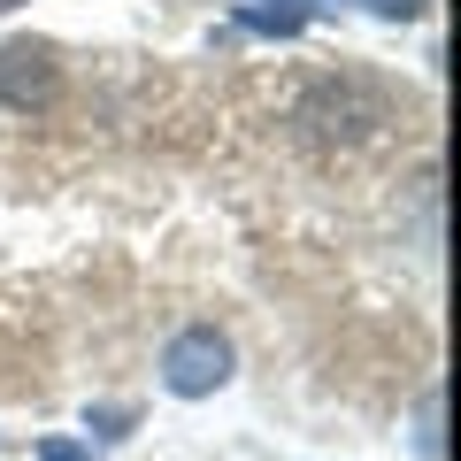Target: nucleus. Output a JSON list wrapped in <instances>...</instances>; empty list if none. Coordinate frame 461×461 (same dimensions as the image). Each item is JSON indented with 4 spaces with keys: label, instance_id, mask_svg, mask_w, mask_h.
Returning a JSON list of instances; mask_svg holds the SVG:
<instances>
[{
    "label": "nucleus",
    "instance_id": "nucleus-5",
    "mask_svg": "<svg viewBox=\"0 0 461 461\" xmlns=\"http://www.w3.org/2000/svg\"><path fill=\"white\" fill-rule=\"evenodd\" d=\"M438 408H446V400L438 393H423V408H415V454H430V461H438Z\"/></svg>",
    "mask_w": 461,
    "mask_h": 461
},
{
    "label": "nucleus",
    "instance_id": "nucleus-9",
    "mask_svg": "<svg viewBox=\"0 0 461 461\" xmlns=\"http://www.w3.org/2000/svg\"><path fill=\"white\" fill-rule=\"evenodd\" d=\"M0 8H16V0H0Z\"/></svg>",
    "mask_w": 461,
    "mask_h": 461
},
{
    "label": "nucleus",
    "instance_id": "nucleus-2",
    "mask_svg": "<svg viewBox=\"0 0 461 461\" xmlns=\"http://www.w3.org/2000/svg\"><path fill=\"white\" fill-rule=\"evenodd\" d=\"M62 93V54L47 39H8L0 47V100L8 108H47Z\"/></svg>",
    "mask_w": 461,
    "mask_h": 461
},
{
    "label": "nucleus",
    "instance_id": "nucleus-8",
    "mask_svg": "<svg viewBox=\"0 0 461 461\" xmlns=\"http://www.w3.org/2000/svg\"><path fill=\"white\" fill-rule=\"evenodd\" d=\"M277 8H293V16H315V0H277Z\"/></svg>",
    "mask_w": 461,
    "mask_h": 461
},
{
    "label": "nucleus",
    "instance_id": "nucleus-1",
    "mask_svg": "<svg viewBox=\"0 0 461 461\" xmlns=\"http://www.w3.org/2000/svg\"><path fill=\"white\" fill-rule=\"evenodd\" d=\"M162 384L177 400H208V393H223L230 384V339L215 323H185L177 339L162 346Z\"/></svg>",
    "mask_w": 461,
    "mask_h": 461
},
{
    "label": "nucleus",
    "instance_id": "nucleus-6",
    "mask_svg": "<svg viewBox=\"0 0 461 461\" xmlns=\"http://www.w3.org/2000/svg\"><path fill=\"white\" fill-rule=\"evenodd\" d=\"M39 461H93V446H77V438H39Z\"/></svg>",
    "mask_w": 461,
    "mask_h": 461
},
{
    "label": "nucleus",
    "instance_id": "nucleus-7",
    "mask_svg": "<svg viewBox=\"0 0 461 461\" xmlns=\"http://www.w3.org/2000/svg\"><path fill=\"white\" fill-rule=\"evenodd\" d=\"M369 16H393V23H408V16H423V0H362Z\"/></svg>",
    "mask_w": 461,
    "mask_h": 461
},
{
    "label": "nucleus",
    "instance_id": "nucleus-4",
    "mask_svg": "<svg viewBox=\"0 0 461 461\" xmlns=\"http://www.w3.org/2000/svg\"><path fill=\"white\" fill-rule=\"evenodd\" d=\"M131 423H139V408H123V400H100V408H85V430H100V438H123Z\"/></svg>",
    "mask_w": 461,
    "mask_h": 461
},
{
    "label": "nucleus",
    "instance_id": "nucleus-3",
    "mask_svg": "<svg viewBox=\"0 0 461 461\" xmlns=\"http://www.w3.org/2000/svg\"><path fill=\"white\" fill-rule=\"evenodd\" d=\"M300 23L308 16H293V8H239V32H262V39H300Z\"/></svg>",
    "mask_w": 461,
    "mask_h": 461
}]
</instances>
